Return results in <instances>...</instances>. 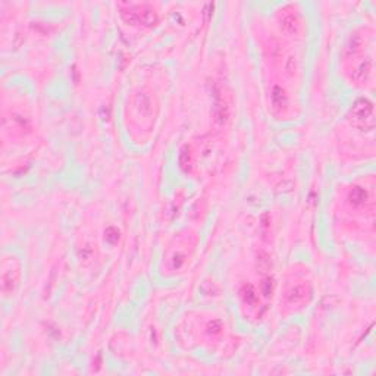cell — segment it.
I'll return each mask as SVG.
<instances>
[{"instance_id": "obj_2", "label": "cell", "mask_w": 376, "mask_h": 376, "mask_svg": "<svg viewBox=\"0 0 376 376\" xmlns=\"http://www.w3.org/2000/svg\"><path fill=\"white\" fill-rule=\"evenodd\" d=\"M350 119L353 125L362 131H372L375 126V115H374V103L368 99H359L350 113Z\"/></svg>"}, {"instance_id": "obj_6", "label": "cell", "mask_w": 376, "mask_h": 376, "mask_svg": "<svg viewBox=\"0 0 376 376\" xmlns=\"http://www.w3.org/2000/svg\"><path fill=\"white\" fill-rule=\"evenodd\" d=\"M282 25H284V28L288 31V33H299L300 30H301V24H300V21H299V18L296 16V15H288V16H285V19H284V22H282Z\"/></svg>"}, {"instance_id": "obj_4", "label": "cell", "mask_w": 376, "mask_h": 376, "mask_svg": "<svg viewBox=\"0 0 376 376\" xmlns=\"http://www.w3.org/2000/svg\"><path fill=\"white\" fill-rule=\"evenodd\" d=\"M348 200L353 206L356 207H360V206H365V203L369 200V192L368 189L363 187H354L350 194H348Z\"/></svg>"}, {"instance_id": "obj_8", "label": "cell", "mask_w": 376, "mask_h": 376, "mask_svg": "<svg viewBox=\"0 0 376 376\" xmlns=\"http://www.w3.org/2000/svg\"><path fill=\"white\" fill-rule=\"evenodd\" d=\"M272 291H273V281L270 276H266L263 281H262V294L267 299L272 296Z\"/></svg>"}, {"instance_id": "obj_3", "label": "cell", "mask_w": 376, "mask_h": 376, "mask_svg": "<svg viewBox=\"0 0 376 376\" xmlns=\"http://www.w3.org/2000/svg\"><path fill=\"white\" fill-rule=\"evenodd\" d=\"M310 296V288L307 284H296L288 288L285 297L290 304H300L306 301V299Z\"/></svg>"}, {"instance_id": "obj_1", "label": "cell", "mask_w": 376, "mask_h": 376, "mask_svg": "<svg viewBox=\"0 0 376 376\" xmlns=\"http://www.w3.org/2000/svg\"><path fill=\"white\" fill-rule=\"evenodd\" d=\"M121 15L128 24L151 27L157 22L156 12L147 4H121Z\"/></svg>"}, {"instance_id": "obj_5", "label": "cell", "mask_w": 376, "mask_h": 376, "mask_svg": "<svg viewBox=\"0 0 376 376\" xmlns=\"http://www.w3.org/2000/svg\"><path fill=\"white\" fill-rule=\"evenodd\" d=\"M270 97H272V105H273L275 109L282 111V108H285L287 103H288L287 94H285V91H284L281 87H275V88L272 90V96H270Z\"/></svg>"}, {"instance_id": "obj_7", "label": "cell", "mask_w": 376, "mask_h": 376, "mask_svg": "<svg viewBox=\"0 0 376 376\" xmlns=\"http://www.w3.org/2000/svg\"><path fill=\"white\" fill-rule=\"evenodd\" d=\"M241 296H243L244 301H246L249 306H251V307H253V306L256 304V301H257V296H256V291H254V288L251 287L250 284L243 287V290H241Z\"/></svg>"}]
</instances>
